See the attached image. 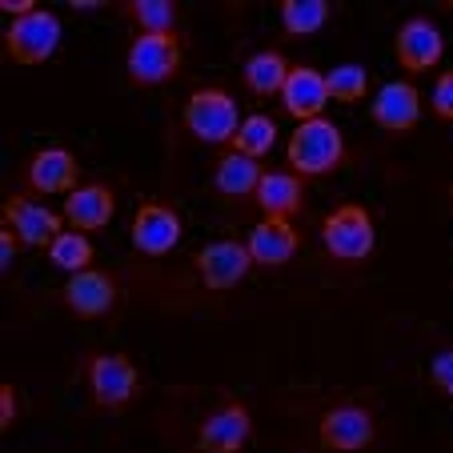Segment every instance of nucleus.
<instances>
[{
  "label": "nucleus",
  "mask_w": 453,
  "mask_h": 453,
  "mask_svg": "<svg viewBox=\"0 0 453 453\" xmlns=\"http://www.w3.org/2000/svg\"><path fill=\"white\" fill-rule=\"evenodd\" d=\"M128 81L141 88H157L177 77L180 69V41L177 33H141L128 44Z\"/></svg>",
  "instance_id": "nucleus-4"
},
{
  "label": "nucleus",
  "mask_w": 453,
  "mask_h": 453,
  "mask_svg": "<svg viewBox=\"0 0 453 453\" xmlns=\"http://www.w3.org/2000/svg\"><path fill=\"white\" fill-rule=\"evenodd\" d=\"M253 201L261 205V213L265 217L289 221V217L301 213L305 188H301V177L293 169H273V173H261V185H257Z\"/></svg>",
  "instance_id": "nucleus-19"
},
{
  "label": "nucleus",
  "mask_w": 453,
  "mask_h": 453,
  "mask_svg": "<svg viewBox=\"0 0 453 453\" xmlns=\"http://www.w3.org/2000/svg\"><path fill=\"white\" fill-rule=\"evenodd\" d=\"M373 413L365 405H334V410L321 413V426H317V437L321 445L334 453H361L373 445Z\"/></svg>",
  "instance_id": "nucleus-8"
},
{
  "label": "nucleus",
  "mask_w": 453,
  "mask_h": 453,
  "mask_svg": "<svg viewBox=\"0 0 453 453\" xmlns=\"http://www.w3.org/2000/svg\"><path fill=\"white\" fill-rule=\"evenodd\" d=\"M49 261L57 269H65V273H85V269H93L88 261H93V241H88V233H77V229H65L57 241L49 245Z\"/></svg>",
  "instance_id": "nucleus-24"
},
{
  "label": "nucleus",
  "mask_w": 453,
  "mask_h": 453,
  "mask_svg": "<svg viewBox=\"0 0 453 453\" xmlns=\"http://www.w3.org/2000/svg\"><path fill=\"white\" fill-rule=\"evenodd\" d=\"M0 12H9L12 20H20L28 12H36V0H0Z\"/></svg>",
  "instance_id": "nucleus-31"
},
{
  "label": "nucleus",
  "mask_w": 453,
  "mask_h": 453,
  "mask_svg": "<svg viewBox=\"0 0 453 453\" xmlns=\"http://www.w3.org/2000/svg\"><path fill=\"white\" fill-rule=\"evenodd\" d=\"M133 245H137V253L145 257H165L173 253V249L180 245V217L173 213L169 205H157V201H145V205L137 209V217H133Z\"/></svg>",
  "instance_id": "nucleus-13"
},
{
  "label": "nucleus",
  "mask_w": 453,
  "mask_h": 453,
  "mask_svg": "<svg viewBox=\"0 0 453 453\" xmlns=\"http://www.w3.org/2000/svg\"><path fill=\"white\" fill-rule=\"evenodd\" d=\"M326 88H329V101L357 104L369 93V73L361 65H337V69L326 73Z\"/></svg>",
  "instance_id": "nucleus-25"
},
{
  "label": "nucleus",
  "mask_w": 453,
  "mask_h": 453,
  "mask_svg": "<svg viewBox=\"0 0 453 453\" xmlns=\"http://www.w3.org/2000/svg\"><path fill=\"white\" fill-rule=\"evenodd\" d=\"M321 241H326V253L334 261H345V265H357L373 253L377 245V229L373 217H369L365 205H337L334 213L321 225Z\"/></svg>",
  "instance_id": "nucleus-3"
},
{
  "label": "nucleus",
  "mask_w": 453,
  "mask_h": 453,
  "mask_svg": "<svg viewBox=\"0 0 453 453\" xmlns=\"http://www.w3.org/2000/svg\"><path fill=\"white\" fill-rule=\"evenodd\" d=\"M17 249H25L17 241V233H12V229H0V269H12V257H17Z\"/></svg>",
  "instance_id": "nucleus-30"
},
{
  "label": "nucleus",
  "mask_w": 453,
  "mask_h": 453,
  "mask_svg": "<svg viewBox=\"0 0 453 453\" xmlns=\"http://www.w3.org/2000/svg\"><path fill=\"white\" fill-rule=\"evenodd\" d=\"M128 17L141 33H177V4L173 0H133Z\"/></svg>",
  "instance_id": "nucleus-26"
},
{
  "label": "nucleus",
  "mask_w": 453,
  "mask_h": 453,
  "mask_svg": "<svg viewBox=\"0 0 453 453\" xmlns=\"http://www.w3.org/2000/svg\"><path fill=\"white\" fill-rule=\"evenodd\" d=\"M12 421H17V389L0 385V429H9Z\"/></svg>",
  "instance_id": "nucleus-29"
},
{
  "label": "nucleus",
  "mask_w": 453,
  "mask_h": 453,
  "mask_svg": "<svg viewBox=\"0 0 453 453\" xmlns=\"http://www.w3.org/2000/svg\"><path fill=\"white\" fill-rule=\"evenodd\" d=\"M28 185L36 188V193H73V188H81V165L77 157L69 153V149L60 145H49L41 149V153L28 161Z\"/></svg>",
  "instance_id": "nucleus-16"
},
{
  "label": "nucleus",
  "mask_w": 453,
  "mask_h": 453,
  "mask_svg": "<svg viewBox=\"0 0 453 453\" xmlns=\"http://www.w3.org/2000/svg\"><path fill=\"white\" fill-rule=\"evenodd\" d=\"M249 257H253V265H265V269H281L293 261V253L301 249V237L293 229V221H277V217H265V221L257 225L245 241Z\"/></svg>",
  "instance_id": "nucleus-15"
},
{
  "label": "nucleus",
  "mask_w": 453,
  "mask_h": 453,
  "mask_svg": "<svg viewBox=\"0 0 453 453\" xmlns=\"http://www.w3.org/2000/svg\"><path fill=\"white\" fill-rule=\"evenodd\" d=\"M429 381H434L445 397H453V349H441L429 361Z\"/></svg>",
  "instance_id": "nucleus-28"
},
{
  "label": "nucleus",
  "mask_w": 453,
  "mask_h": 453,
  "mask_svg": "<svg viewBox=\"0 0 453 453\" xmlns=\"http://www.w3.org/2000/svg\"><path fill=\"white\" fill-rule=\"evenodd\" d=\"M429 104H434V117H441V120H449V125H453V69L441 73V77L434 81Z\"/></svg>",
  "instance_id": "nucleus-27"
},
{
  "label": "nucleus",
  "mask_w": 453,
  "mask_h": 453,
  "mask_svg": "<svg viewBox=\"0 0 453 453\" xmlns=\"http://www.w3.org/2000/svg\"><path fill=\"white\" fill-rule=\"evenodd\" d=\"M394 57L410 77H421V73L437 69V60L445 57V36L434 20L426 17H410L394 36Z\"/></svg>",
  "instance_id": "nucleus-7"
},
{
  "label": "nucleus",
  "mask_w": 453,
  "mask_h": 453,
  "mask_svg": "<svg viewBox=\"0 0 453 453\" xmlns=\"http://www.w3.org/2000/svg\"><path fill=\"white\" fill-rule=\"evenodd\" d=\"M249 437H253V413L241 402H225L205 418V426L197 434V449L201 453H241L249 445Z\"/></svg>",
  "instance_id": "nucleus-11"
},
{
  "label": "nucleus",
  "mask_w": 453,
  "mask_h": 453,
  "mask_svg": "<svg viewBox=\"0 0 453 453\" xmlns=\"http://www.w3.org/2000/svg\"><path fill=\"white\" fill-rule=\"evenodd\" d=\"M249 269H253V257H249L245 241H209L205 249L197 253V273L201 281H205V289L213 293H225L233 289V285H241L249 277Z\"/></svg>",
  "instance_id": "nucleus-10"
},
{
  "label": "nucleus",
  "mask_w": 453,
  "mask_h": 453,
  "mask_svg": "<svg viewBox=\"0 0 453 453\" xmlns=\"http://www.w3.org/2000/svg\"><path fill=\"white\" fill-rule=\"evenodd\" d=\"M326 104H329L326 77L317 69H309V65H293L289 81H285V88H281V109L305 125V120L326 117Z\"/></svg>",
  "instance_id": "nucleus-14"
},
{
  "label": "nucleus",
  "mask_w": 453,
  "mask_h": 453,
  "mask_svg": "<svg viewBox=\"0 0 453 453\" xmlns=\"http://www.w3.org/2000/svg\"><path fill=\"white\" fill-rule=\"evenodd\" d=\"M329 25V4L326 0H281V28L293 41L321 33Z\"/></svg>",
  "instance_id": "nucleus-22"
},
{
  "label": "nucleus",
  "mask_w": 453,
  "mask_h": 453,
  "mask_svg": "<svg viewBox=\"0 0 453 453\" xmlns=\"http://www.w3.org/2000/svg\"><path fill=\"white\" fill-rule=\"evenodd\" d=\"M241 109L233 101V93L225 88H197V93L185 101V112H180V125L185 133H193L205 145H229L241 128Z\"/></svg>",
  "instance_id": "nucleus-2"
},
{
  "label": "nucleus",
  "mask_w": 453,
  "mask_h": 453,
  "mask_svg": "<svg viewBox=\"0 0 453 453\" xmlns=\"http://www.w3.org/2000/svg\"><path fill=\"white\" fill-rule=\"evenodd\" d=\"M257 185H261V165L257 161H249L241 153H229L217 161L213 188L221 197H249V193H257Z\"/></svg>",
  "instance_id": "nucleus-21"
},
{
  "label": "nucleus",
  "mask_w": 453,
  "mask_h": 453,
  "mask_svg": "<svg viewBox=\"0 0 453 453\" xmlns=\"http://www.w3.org/2000/svg\"><path fill=\"white\" fill-rule=\"evenodd\" d=\"M369 117L381 133H413L421 120V93L413 81H385L377 96L369 101Z\"/></svg>",
  "instance_id": "nucleus-9"
},
{
  "label": "nucleus",
  "mask_w": 453,
  "mask_h": 453,
  "mask_svg": "<svg viewBox=\"0 0 453 453\" xmlns=\"http://www.w3.org/2000/svg\"><path fill=\"white\" fill-rule=\"evenodd\" d=\"M289 69H293V65L277 49H261V52H253V57L245 60L241 77H245L249 93H257V96H281L285 81H289Z\"/></svg>",
  "instance_id": "nucleus-20"
},
{
  "label": "nucleus",
  "mask_w": 453,
  "mask_h": 453,
  "mask_svg": "<svg viewBox=\"0 0 453 453\" xmlns=\"http://www.w3.org/2000/svg\"><path fill=\"white\" fill-rule=\"evenodd\" d=\"M65 305L77 317H104L117 305V281H112L104 269H85V273H73L65 285Z\"/></svg>",
  "instance_id": "nucleus-17"
},
{
  "label": "nucleus",
  "mask_w": 453,
  "mask_h": 453,
  "mask_svg": "<svg viewBox=\"0 0 453 453\" xmlns=\"http://www.w3.org/2000/svg\"><path fill=\"white\" fill-rule=\"evenodd\" d=\"M88 389H93V402L101 410L117 413L141 394V373L125 353H101L88 361Z\"/></svg>",
  "instance_id": "nucleus-6"
},
{
  "label": "nucleus",
  "mask_w": 453,
  "mask_h": 453,
  "mask_svg": "<svg viewBox=\"0 0 453 453\" xmlns=\"http://www.w3.org/2000/svg\"><path fill=\"white\" fill-rule=\"evenodd\" d=\"M117 213V197L109 185H81L65 197V221L77 233H101Z\"/></svg>",
  "instance_id": "nucleus-18"
},
{
  "label": "nucleus",
  "mask_w": 453,
  "mask_h": 453,
  "mask_svg": "<svg viewBox=\"0 0 453 453\" xmlns=\"http://www.w3.org/2000/svg\"><path fill=\"white\" fill-rule=\"evenodd\" d=\"M345 161V137L329 117L305 120L289 137V165L297 177H329Z\"/></svg>",
  "instance_id": "nucleus-1"
},
{
  "label": "nucleus",
  "mask_w": 453,
  "mask_h": 453,
  "mask_svg": "<svg viewBox=\"0 0 453 453\" xmlns=\"http://www.w3.org/2000/svg\"><path fill=\"white\" fill-rule=\"evenodd\" d=\"M60 44V17L49 9H36L28 17L12 20L4 33V52L12 65H44Z\"/></svg>",
  "instance_id": "nucleus-5"
},
{
  "label": "nucleus",
  "mask_w": 453,
  "mask_h": 453,
  "mask_svg": "<svg viewBox=\"0 0 453 453\" xmlns=\"http://www.w3.org/2000/svg\"><path fill=\"white\" fill-rule=\"evenodd\" d=\"M4 229L17 233V241L25 249H49L60 237V213H52L49 205H36L28 197H9L4 201Z\"/></svg>",
  "instance_id": "nucleus-12"
},
{
  "label": "nucleus",
  "mask_w": 453,
  "mask_h": 453,
  "mask_svg": "<svg viewBox=\"0 0 453 453\" xmlns=\"http://www.w3.org/2000/svg\"><path fill=\"white\" fill-rule=\"evenodd\" d=\"M277 145V125L273 117H265V112H253V117L241 120L237 137H233V153L249 157V161H261V157H269Z\"/></svg>",
  "instance_id": "nucleus-23"
}]
</instances>
